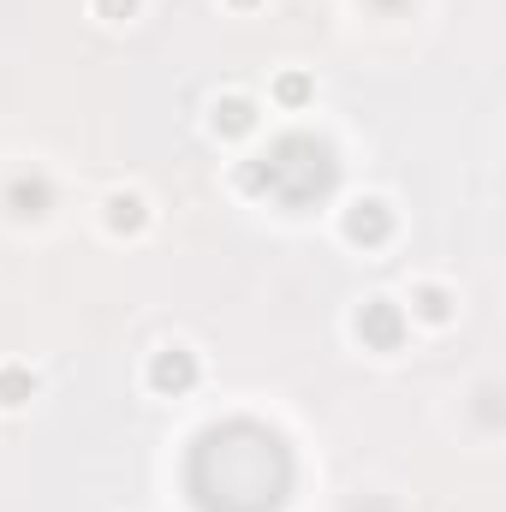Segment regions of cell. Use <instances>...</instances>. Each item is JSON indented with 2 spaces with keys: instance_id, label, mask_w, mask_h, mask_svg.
<instances>
[{
  "instance_id": "1",
  "label": "cell",
  "mask_w": 506,
  "mask_h": 512,
  "mask_svg": "<svg viewBox=\"0 0 506 512\" xmlns=\"http://www.w3.org/2000/svg\"><path fill=\"white\" fill-rule=\"evenodd\" d=\"M405 328H411V316H405V304H393V298H364V304L352 310V334H358L370 352H399V346H405Z\"/></svg>"
},
{
  "instance_id": "2",
  "label": "cell",
  "mask_w": 506,
  "mask_h": 512,
  "mask_svg": "<svg viewBox=\"0 0 506 512\" xmlns=\"http://www.w3.org/2000/svg\"><path fill=\"white\" fill-rule=\"evenodd\" d=\"M197 352L191 346H161V352H149V364H143V382L149 393H161V399H179V393H191L197 387Z\"/></svg>"
},
{
  "instance_id": "3",
  "label": "cell",
  "mask_w": 506,
  "mask_h": 512,
  "mask_svg": "<svg viewBox=\"0 0 506 512\" xmlns=\"http://www.w3.org/2000/svg\"><path fill=\"white\" fill-rule=\"evenodd\" d=\"M340 239L346 245H364V251H376L393 239V209L381 203V197H352L346 209H340Z\"/></svg>"
},
{
  "instance_id": "4",
  "label": "cell",
  "mask_w": 506,
  "mask_h": 512,
  "mask_svg": "<svg viewBox=\"0 0 506 512\" xmlns=\"http://www.w3.org/2000/svg\"><path fill=\"white\" fill-rule=\"evenodd\" d=\"M405 304H411L405 316H411V322H423V328H447V322L459 316V292H453V286H441V280H417Z\"/></svg>"
},
{
  "instance_id": "5",
  "label": "cell",
  "mask_w": 506,
  "mask_h": 512,
  "mask_svg": "<svg viewBox=\"0 0 506 512\" xmlns=\"http://www.w3.org/2000/svg\"><path fill=\"white\" fill-rule=\"evenodd\" d=\"M102 227H108L114 239H137V233L149 227L143 191H108V197H102Z\"/></svg>"
},
{
  "instance_id": "6",
  "label": "cell",
  "mask_w": 506,
  "mask_h": 512,
  "mask_svg": "<svg viewBox=\"0 0 506 512\" xmlns=\"http://www.w3.org/2000/svg\"><path fill=\"white\" fill-rule=\"evenodd\" d=\"M48 203H54V185H48L42 173H18V179L6 185V209H12L18 221H42Z\"/></svg>"
},
{
  "instance_id": "7",
  "label": "cell",
  "mask_w": 506,
  "mask_h": 512,
  "mask_svg": "<svg viewBox=\"0 0 506 512\" xmlns=\"http://www.w3.org/2000/svg\"><path fill=\"white\" fill-rule=\"evenodd\" d=\"M209 131L227 137V143H233V137H251L256 131V102L251 96H221V102L209 108Z\"/></svg>"
},
{
  "instance_id": "8",
  "label": "cell",
  "mask_w": 506,
  "mask_h": 512,
  "mask_svg": "<svg viewBox=\"0 0 506 512\" xmlns=\"http://www.w3.org/2000/svg\"><path fill=\"white\" fill-rule=\"evenodd\" d=\"M36 399V370L30 364H0V411H18Z\"/></svg>"
},
{
  "instance_id": "9",
  "label": "cell",
  "mask_w": 506,
  "mask_h": 512,
  "mask_svg": "<svg viewBox=\"0 0 506 512\" xmlns=\"http://www.w3.org/2000/svg\"><path fill=\"white\" fill-rule=\"evenodd\" d=\"M310 96H316L310 72H280V78H274V102H280V108H304Z\"/></svg>"
},
{
  "instance_id": "10",
  "label": "cell",
  "mask_w": 506,
  "mask_h": 512,
  "mask_svg": "<svg viewBox=\"0 0 506 512\" xmlns=\"http://www.w3.org/2000/svg\"><path fill=\"white\" fill-rule=\"evenodd\" d=\"M90 6H96V18H108V24H126V18H137L143 0H90Z\"/></svg>"
},
{
  "instance_id": "11",
  "label": "cell",
  "mask_w": 506,
  "mask_h": 512,
  "mask_svg": "<svg viewBox=\"0 0 506 512\" xmlns=\"http://www.w3.org/2000/svg\"><path fill=\"white\" fill-rule=\"evenodd\" d=\"M227 6H233V12H251V6H262V0H227Z\"/></svg>"
}]
</instances>
